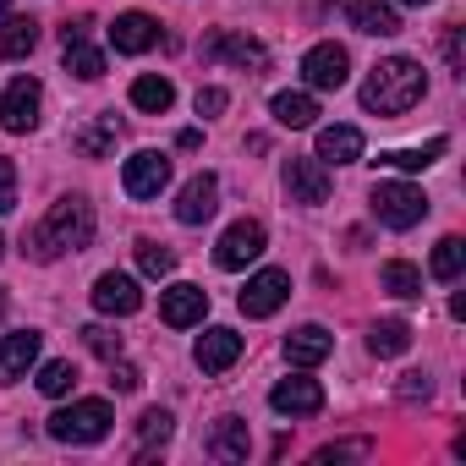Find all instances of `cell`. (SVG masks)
<instances>
[{
    "label": "cell",
    "instance_id": "obj_26",
    "mask_svg": "<svg viewBox=\"0 0 466 466\" xmlns=\"http://www.w3.org/2000/svg\"><path fill=\"white\" fill-rule=\"evenodd\" d=\"M379 286H384L390 297H400V302H417V297H422V269L406 264V258H390V264L379 269Z\"/></svg>",
    "mask_w": 466,
    "mask_h": 466
},
{
    "label": "cell",
    "instance_id": "obj_9",
    "mask_svg": "<svg viewBox=\"0 0 466 466\" xmlns=\"http://www.w3.org/2000/svg\"><path fill=\"white\" fill-rule=\"evenodd\" d=\"M121 187H127V198H159V192L170 187V159L154 154V148L132 154L127 170H121Z\"/></svg>",
    "mask_w": 466,
    "mask_h": 466
},
{
    "label": "cell",
    "instance_id": "obj_24",
    "mask_svg": "<svg viewBox=\"0 0 466 466\" xmlns=\"http://www.w3.org/2000/svg\"><path fill=\"white\" fill-rule=\"evenodd\" d=\"M34 45H39L34 17H6L0 23V61H23V56H34Z\"/></svg>",
    "mask_w": 466,
    "mask_h": 466
},
{
    "label": "cell",
    "instance_id": "obj_13",
    "mask_svg": "<svg viewBox=\"0 0 466 466\" xmlns=\"http://www.w3.org/2000/svg\"><path fill=\"white\" fill-rule=\"evenodd\" d=\"M286 192H291V203H324L329 198V170H324V159H286Z\"/></svg>",
    "mask_w": 466,
    "mask_h": 466
},
{
    "label": "cell",
    "instance_id": "obj_12",
    "mask_svg": "<svg viewBox=\"0 0 466 466\" xmlns=\"http://www.w3.org/2000/svg\"><path fill=\"white\" fill-rule=\"evenodd\" d=\"M269 406L280 417H319L324 411V390H319V379H280L269 390Z\"/></svg>",
    "mask_w": 466,
    "mask_h": 466
},
{
    "label": "cell",
    "instance_id": "obj_36",
    "mask_svg": "<svg viewBox=\"0 0 466 466\" xmlns=\"http://www.w3.org/2000/svg\"><path fill=\"white\" fill-rule=\"evenodd\" d=\"M351 455H373V444H368V439H346V444H324V450H319L324 466H329V461H351Z\"/></svg>",
    "mask_w": 466,
    "mask_h": 466
},
{
    "label": "cell",
    "instance_id": "obj_37",
    "mask_svg": "<svg viewBox=\"0 0 466 466\" xmlns=\"http://www.w3.org/2000/svg\"><path fill=\"white\" fill-rule=\"evenodd\" d=\"M12 208H17V165L0 159V214H12Z\"/></svg>",
    "mask_w": 466,
    "mask_h": 466
},
{
    "label": "cell",
    "instance_id": "obj_20",
    "mask_svg": "<svg viewBox=\"0 0 466 466\" xmlns=\"http://www.w3.org/2000/svg\"><path fill=\"white\" fill-rule=\"evenodd\" d=\"M329 351H335V335L324 324H302L286 335V362H297V368H319Z\"/></svg>",
    "mask_w": 466,
    "mask_h": 466
},
{
    "label": "cell",
    "instance_id": "obj_23",
    "mask_svg": "<svg viewBox=\"0 0 466 466\" xmlns=\"http://www.w3.org/2000/svg\"><path fill=\"white\" fill-rule=\"evenodd\" d=\"M208 455L219 461H248V422L242 417H219L208 433Z\"/></svg>",
    "mask_w": 466,
    "mask_h": 466
},
{
    "label": "cell",
    "instance_id": "obj_18",
    "mask_svg": "<svg viewBox=\"0 0 466 466\" xmlns=\"http://www.w3.org/2000/svg\"><path fill=\"white\" fill-rule=\"evenodd\" d=\"M214 208H219V181L203 170V176H192V181L181 187L176 219H181V225H203V219H214Z\"/></svg>",
    "mask_w": 466,
    "mask_h": 466
},
{
    "label": "cell",
    "instance_id": "obj_6",
    "mask_svg": "<svg viewBox=\"0 0 466 466\" xmlns=\"http://www.w3.org/2000/svg\"><path fill=\"white\" fill-rule=\"evenodd\" d=\"M286 297H291V275H286V269H258V275L248 280V291L237 297V308H242L248 319H269V313H280Z\"/></svg>",
    "mask_w": 466,
    "mask_h": 466
},
{
    "label": "cell",
    "instance_id": "obj_25",
    "mask_svg": "<svg viewBox=\"0 0 466 466\" xmlns=\"http://www.w3.org/2000/svg\"><path fill=\"white\" fill-rule=\"evenodd\" d=\"M444 148H450L444 137H428L422 148H390V154H379L373 165H379V170H428V165H433Z\"/></svg>",
    "mask_w": 466,
    "mask_h": 466
},
{
    "label": "cell",
    "instance_id": "obj_21",
    "mask_svg": "<svg viewBox=\"0 0 466 466\" xmlns=\"http://www.w3.org/2000/svg\"><path fill=\"white\" fill-rule=\"evenodd\" d=\"M319 159L324 165H357L362 159V132L357 127H324L319 132Z\"/></svg>",
    "mask_w": 466,
    "mask_h": 466
},
{
    "label": "cell",
    "instance_id": "obj_15",
    "mask_svg": "<svg viewBox=\"0 0 466 466\" xmlns=\"http://www.w3.org/2000/svg\"><path fill=\"white\" fill-rule=\"evenodd\" d=\"M39 362V329H12L0 340V384L28 379V368Z\"/></svg>",
    "mask_w": 466,
    "mask_h": 466
},
{
    "label": "cell",
    "instance_id": "obj_8",
    "mask_svg": "<svg viewBox=\"0 0 466 466\" xmlns=\"http://www.w3.org/2000/svg\"><path fill=\"white\" fill-rule=\"evenodd\" d=\"M203 61H230V66H242V72H264L269 66V50L248 34H208L203 39Z\"/></svg>",
    "mask_w": 466,
    "mask_h": 466
},
{
    "label": "cell",
    "instance_id": "obj_29",
    "mask_svg": "<svg viewBox=\"0 0 466 466\" xmlns=\"http://www.w3.org/2000/svg\"><path fill=\"white\" fill-rule=\"evenodd\" d=\"M116 137H121V121L116 116H99L94 127H83L72 143H77V154H88V159H105L110 148H116Z\"/></svg>",
    "mask_w": 466,
    "mask_h": 466
},
{
    "label": "cell",
    "instance_id": "obj_1",
    "mask_svg": "<svg viewBox=\"0 0 466 466\" xmlns=\"http://www.w3.org/2000/svg\"><path fill=\"white\" fill-rule=\"evenodd\" d=\"M88 242H94V203H88V198H61V203H50L45 225L34 230L23 248H28L39 264H56L61 253H83Z\"/></svg>",
    "mask_w": 466,
    "mask_h": 466
},
{
    "label": "cell",
    "instance_id": "obj_35",
    "mask_svg": "<svg viewBox=\"0 0 466 466\" xmlns=\"http://www.w3.org/2000/svg\"><path fill=\"white\" fill-rule=\"evenodd\" d=\"M83 346H88L94 357H105V362H116V357H121V335H116V329H105V324H88V329H83Z\"/></svg>",
    "mask_w": 466,
    "mask_h": 466
},
{
    "label": "cell",
    "instance_id": "obj_32",
    "mask_svg": "<svg viewBox=\"0 0 466 466\" xmlns=\"http://www.w3.org/2000/svg\"><path fill=\"white\" fill-rule=\"evenodd\" d=\"M428 269H433V280H455V275L466 269V242H461V237H444V242L433 248V264H428Z\"/></svg>",
    "mask_w": 466,
    "mask_h": 466
},
{
    "label": "cell",
    "instance_id": "obj_27",
    "mask_svg": "<svg viewBox=\"0 0 466 466\" xmlns=\"http://www.w3.org/2000/svg\"><path fill=\"white\" fill-rule=\"evenodd\" d=\"M132 105H137L143 116H165V110L176 105L170 77H154V72H148V77H137V83H132Z\"/></svg>",
    "mask_w": 466,
    "mask_h": 466
},
{
    "label": "cell",
    "instance_id": "obj_38",
    "mask_svg": "<svg viewBox=\"0 0 466 466\" xmlns=\"http://www.w3.org/2000/svg\"><path fill=\"white\" fill-rule=\"evenodd\" d=\"M192 105H198V116H219V110L230 105V94H225V88H198Z\"/></svg>",
    "mask_w": 466,
    "mask_h": 466
},
{
    "label": "cell",
    "instance_id": "obj_22",
    "mask_svg": "<svg viewBox=\"0 0 466 466\" xmlns=\"http://www.w3.org/2000/svg\"><path fill=\"white\" fill-rule=\"evenodd\" d=\"M275 121L280 127H291V132H308L313 121H319V99L313 94H297V88H286V94H275Z\"/></svg>",
    "mask_w": 466,
    "mask_h": 466
},
{
    "label": "cell",
    "instance_id": "obj_7",
    "mask_svg": "<svg viewBox=\"0 0 466 466\" xmlns=\"http://www.w3.org/2000/svg\"><path fill=\"white\" fill-rule=\"evenodd\" d=\"M39 105H45L39 77H17L6 88V99H0V127H6V132H34L39 127Z\"/></svg>",
    "mask_w": 466,
    "mask_h": 466
},
{
    "label": "cell",
    "instance_id": "obj_42",
    "mask_svg": "<svg viewBox=\"0 0 466 466\" xmlns=\"http://www.w3.org/2000/svg\"><path fill=\"white\" fill-rule=\"evenodd\" d=\"M400 6H428V0H400Z\"/></svg>",
    "mask_w": 466,
    "mask_h": 466
},
{
    "label": "cell",
    "instance_id": "obj_14",
    "mask_svg": "<svg viewBox=\"0 0 466 466\" xmlns=\"http://www.w3.org/2000/svg\"><path fill=\"white\" fill-rule=\"evenodd\" d=\"M94 308L99 313H110V319H127V313H137L143 308V291H137V280L132 275H99L94 280Z\"/></svg>",
    "mask_w": 466,
    "mask_h": 466
},
{
    "label": "cell",
    "instance_id": "obj_16",
    "mask_svg": "<svg viewBox=\"0 0 466 466\" xmlns=\"http://www.w3.org/2000/svg\"><path fill=\"white\" fill-rule=\"evenodd\" d=\"M192 357H198L203 373H225V368H237V357H242V335L214 324V329L198 335V351H192Z\"/></svg>",
    "mask_w": 466,
    "mask_h": 466
},
{
    "label": "cell",
    "instance_id": "obj_33",
    "mask_svg": "<svg viewBox=\"0 0 466 466\" xmlns=\"http://www.w3.org/2000/svg\"><path fill=\"white\" fill-rule=\"evenodd\" d=\"M137 269H143L148 280H165V275L176 269V253H170L165 242H137Z\"/></svg>",
    "mask_w": 466,
    "mask_h": 466
},
{
    "label": "cell",
    "instance_id": "obj_11",
    "mask_svg": "<svg viewBox=\"0 0 466 466\" xmlns=\"http://www.w3.org/2000/svg\"><path fill=\"white\" fill-rule=\"evenodd\" d=\"M203 313H208V291L203 286H170V291H159V319L170 329H192V324H203Z\"/></svg>",
    "mask_w": 466,
    "mask_h": 466
},
{
    "label": "cell",
    "instance_id": "obj_5",
    "mask_svg": "<svg viewBox=\"0 0 466 466\" xmlns=\"http://www.w3.org/2000/svg\"><path fill=\"white\" fill-rule=\"evenodd\" d=\"M264 225L258 219H237V225H230L225 230V237H219V248H214V264L219 269H248L253 258H264Z\"/></svg>",
    "mask_w": 466,
    "mask_h": 466
},
{
    "label": "cell",
    "instance_id": "obj_31",
    "mask_svg": "<svg viewBox=\"0 0 466 466\" xmlns=\"http://www.w3.org/2000/svg\"><path fill=\"white\" fill-rule=\"evenodd\" d=\"M170 428H176V417H170L165 406H148V411L137 417V455H148V450H159V444L170 439Z\"/></svg>",
    "mask_w": 466,
    "mask_h": 466
},
{
    "label": "cell",
    "instance_id": "obj_19",
    "mask_svg": "<svg viewBox=\"0 0 466 466\" xmlns=\"http://www.w3.org/2000/svg\"><path fill=\"white\" fill-rule=\"evenodd\" d=\"M346 17L357 34H373V39H395L400 34V17L390 0H346Z\"/></svg>",
    "mask_w": 466,
    "mask_h": 466
},
{
    "label": "cell",
    "instance_id": "obj_4",
    "mask_svg": "<svg viewBox=\"0 0 466 466\" xmlns=\"http://www.w3.org/2000/svg\"><path fill=\"white\" fill-rule=\"evenodd\" d=\"M373 214H379V225H390V230H411V225H422L428 198H422V187H411V181H379V187H373Z\"/></svg>",
    "mask_w": 466,
    "mask_h": 466
},
{
    "label": "cell",
    "instance_id": "obj_41",
    "mask_svg": "<svg viewBox=\"0 0 466 466\" xmlns=\"http://www.w3.org/2000/svg\"><path fill=\"white\" fill-rule=\"evenodd\" d=\"M400 395H406V400H428V395H433L428 373H406V379H400Z\"/></svg>",
    "mask_w": 466,
    "mask_h": 466
},
{
    "label": "cell",
    "instance_id": "obj_2",
    "mask_svg": "<svg viewBox=\"0 0 466 466\" xmlns=\"http://www.w3.org/2000/svg\"><path fill=\"white\" fill-rule=\"evenodd\" d=\"M422 94H428L422 66H417L411 56H390V61H379V66L368 72V83H362V110H373V116H406Z\"/></svg>",
    "mask_w": 466,
    "mask_h": 466
},
{
    "label": "cell",
    "instance_id": "obj_43",
    "mask_svg": "<svg viewBox=\"0 0 466 466\" xmlns=\"http://www.w3.org/2000/svg\"><path fill=\"white\" fill-rule=\"evenodd\" d=\"M0 258H6V237H0Z\"/></svg>",
    "mask_w": 466,
    "mask_h": 466
},
{
    "label": "cell",
    "instance_id": "obj_3",
    "mask_svg": "<svg viewBox=\"0 0 466 466\" xmlns=\"http://www.w3.org/2000/svg\"><path fill=\"white\" fill-rule=\"evenodd\" d=\"M110 422H116V411L105 400H72L50 417V439L56 444H99L110 433Z\"/></svg>",
    "mask_w": 466,
    "mask_h": 466
},
{
    "label": "cell",
    "instance_id": "obj_34",
    "mask_svg": "<svg viewBox=\"0 0 466 466\" xmlns=\"http://www.w3.org/2000/svg\"><path fill=\"white\" fill-rule=\"evenodd\" d=\"M72 384H77V368H72V362H45V368H39V390H45L50 400L72 395Z\"/></svg>",
    "mask_w": 466,
    "mask_h": 466
},
{
    "label": "cell",
    "instance_id": "obj_44",
    "mask_svg": "<svg viewBox=\"0 0 466 466\" xmlns=\"http://www.w3.org/2000/svg\"><path fill=\"white\" fill-rule=\"evenodd\" d=\"M6 6H12V0H0V12H6Z\"/></svg>",
    "mask_w": 466,
    "mask_h": 466
},
{
    "label": "cell",
    "instance_id": "obj_17",
    "mask_svg": "<svg viewBox=\"0 0 466 466\" xmlns=\"http://www.w3.org/2000/svg\"><path fill=\"white\" fill-rule=\"evenodd\" d=\"M110 45H116L121 56H143V50L159 45V23H154L148 12H121V17L110 23Z\"/></svg>",
    "mask_w": 466,
    "mask_h": 466
},
{
    "label": "cell",
    "instance_id": "obj_39",
    "mask_svg": "<svg viewBox=\"0 0 466 466\" xmlns=\"http://www.w3.org/2000/svg\"><path fill=\"white\" fill-rule=\"evenodd\" d=\"M110 384H116V390H121V395H132V390H137V384H143V373H137V368H132V362H110Z\"/></svg>",
    "mask_w": 466,
    "mask_h": 466
},
{
    "label": "cell",
    "instance_id": "obj_10",
    "mask_svg": "<svg viewBox=\"0 0 466 466\" xmlns=\"http://www.w3.org/2000/svg\"><path fill=\"white\" fill-rule=\"evenodd\" d=\"M302 77H308V88H346L351 56H346L340 45H313V50L302 56Z\"/></svg>",
    "mask_w": 466,
    "mask_h": 466
},
{
    "label": "cell",
    "instance_id": "obj_30",
    "mask_svg": "<svg viewBox=\"0 0 466 466\" xmlns=\"http://www.w3.org/2000/svg\"><path fill=\"white\" fill-rule=\"evenodd\" d=\"M66 72L83 77V83H99V77H105V56H99L88 39H66Z\"/></svg>",
    "mask_w": 466,
    "mask_h": 466
},
{
    "label": "cell",
    "instance_id": "obj_40",
    "mask_svg": "<svg viewBox=\"0 0 466 466\" xmlns=\"http://www.w3.org/2000/svg\"><path fill=\"white\" fill-rule=\"evenodd\" d=\"M444 61H450V72H466V45H461V28H450V34H444Z\"/></svg>",
    "mask_w": 466,
    "mask_h": 466
},
{
    "label": "cell",
    "instance_id": "obj_28",
    "mask_svg": "<svg viewBox=\"0 0 466 466\" xmlns=\"http://www.w3.org/2000/svg\"><path fill=\"white\" fill-rule=\"evenodd\" d=\"M411 346V324L406 319H379L373 329H368V351L373 357H400Z\"/></svg>",
    "mask_w": 466,
    "mask_h": 466
}]
</instances>
